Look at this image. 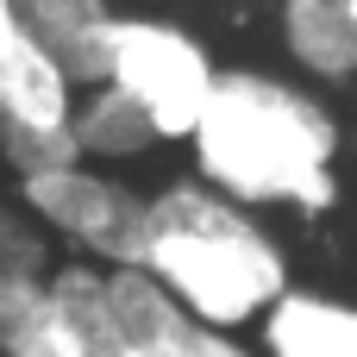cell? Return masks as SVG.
<instances>
[{
    "instance_id": "1",
    "label": "cell",
    "mask_w": 357,
    "mask_h": 357,
    "mask_svg": "<svg viewBox=\"0 0 357 357\" xmlns=\"http://www.w3.org/2000/svg\"><path fill=\"white\" fill-rule=\"evenodd\" d=\"M195 182L251 213H326L339 207L345 119L339 107L276 69H220L188 132Z\"/></svg>"
},
{
    "instance_id": "2",
    "label": "cell",
    "mask_w": 357,
    "mask_h": 357,
    "mask_svg": "<svg viewBox=\"0 0 357 357\" xmlns=\"http://www.w3.org/2000/svg\"><path fill=\"white\" fill-rule=\"evenodd\" d=\"M132 270L151 276L195 326L226 339L251 333L295 289L282 232L264 213L201 188L195 176L144 195Z\"/></svg>"
},
{
    "instance_id": "3",
    "label": "cell",
    "mask_w": 357,
    "mask_h": 357,
    "mask_svg": "<svg viewBox=\"0 0 357 357\" xmlns=\"http://www.w3.org/2000/svg\"><path fill=\"white\" fill-rule=\"evenodd\" d=\"M213 75V50L163 13H113L94 50V88H113L157 144H188Z\"/></svg>"
},
{
    "instance_id": "4",
    "label": "cell",
    "mask_w": 357,
    "mask_h": 357,
    "mask_svg": "<svg viewBox=\"0 0 357 357\" xmlns=\"http://www.w3.org/2000/svg\"><path fill=\"white\" fill-rule=\"evenodd\" d=\"M19 213L38 226V238H63L75 264L126 270L138 251L144 195L126 176H107L100 163H63L19 182Z\"/></svg>"
},
{
    "instance_id": "5",
    "label": "cell",
    "mask_w": 357,
    "mask_h": 357,
    "mask_svg": "<svg viewBox=\"0 0 357 357\" xmlns=\"http://www.w3.org/2000/svg\"><path fill=\"white\" fill-rule=\"evenodd\" d=\"M75 94L82 88L69 82V69L31 38H19L0 56V163L19 182L82 163L75 157Z\"/></svg>"
},
{
    "instance_id": "6",
    "label": "cell",
    "mask_w": 357,
    "mask_h": 357,
    "mask_svg": "<svg viewBox=\"0 0 357 357\" xmlns=\"http://www.w3.org/2000/svg\"><path fill=\"white\" fill-rule=\"evenodd\" d=\"M251 333L257 357H357V301L326 289H289Z\"/></svg>"
},
{
    "instance_id": "7",
    "label": "cell",
    "mask_w": 357,
    "mask_h": 357,
    "mask_svg": "<svg viewBox=\"0 0 357 357\" xmlns=\"http://www.w3.org/2000/svg\"><path fill=\"white\" fill-rule=\"evenodd\" d=\"M276 31L307 88L357 82V0H282Z\"/></svg>"
},
{
    "instance_id": "8",
    "label": "cell",
    "mask_w": 357,
    "mask_h": 357,
    "mask_svg": "<svg viewBox=\"0 0 357 357\" xmlns=\"http://www.w3.org/2000/svg\"><path fill=\"white\" fill-rule=\"evenodd\" d=\"M0 357H94L75 307L44 282L19 276L0 282Z\"/></svg>"
},
{
    "instance_id": "9",
    "label": "cell",
    "mask_w": 357,
    "mask_h": 357,
    "mask_svg": "<svg viewBox=\"0 0 357 357\" xmlns=\"http://www.w3.org/2000/svg\"><path fill=\"white\" fill-rule=\"evenodd\" d=\"M13 13H19V38L50 50L75 88H94V50L113 19V0H13Z\"/></svg>"
},
{
    "instance_id": "10",
    "label": "cell",
    "mask_w": 357,
    "mask_h": 357,
    "mask_svg": "<svg viewBox=\"0 0 357 357\" xmlns=\"http://www.w3.org/2000/svg\"><path fill=\"white\" fill-rule=\"evenodd\" d=\"M157 151L151 126L113 94V88H82L75 94V157H100V163H126V157H144Z\"/></svg>"
},
{
    "instance_id": "11",
    "label": "cell",
    "mask_w": 357,
    "mask_h": 357,
    "mask_svg": "<svg viewBox=\"0 0 357 357\" xmlns=\"http://www.w3.org/2000/svg\"><path fill=\"white\" fill-rule=\"evenodd\" d=\"M19 276H44V238L13 201H0V282Z\"/></svg>"
},
{
    "instance_id": "12",
    "label": "cell",
    "mask_w": 357,
    "mask_h": 357,
    "mask_svg": "<svg viewBox=\"0 0 357 357\" xmlns=\"http://www.w3.org/2000/svg\"><path fill=\"white\" fill-rule=\"evenodd\" d=\"M182 357H257V351H251L245 339H226V333H207V326H201V333L182 345Z\"/></svg>"
},
{
    "instance_id": "13",
    "label": "cell",
    "mask_w": 357,
    "mask_h": 357,
    "mask_svg": "<svg viewBox=\"0 0 357 357\" xmlns=\"http://www.w3.org/2000/svg\"><path fill=\"white\" fill-rule=\"evenodd\" d=\"M19 44V13H13V0H0V56Z\"/></svg>"
}]
</instances>
